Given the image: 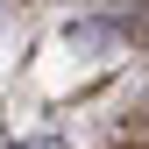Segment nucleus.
<instances>
[{"label":"nucleus","mask_w":149,"mask_h":149,"mask_svg":"<svg viewBox=\"0 0 149 149\" xmlns=\"http://www.w3.org/2000/svg\"><path fill=\"white\" fill-rule=\"evenodd\" d=\"M135 149H149V114H142V128H135Z\"/></svg>","instance_id":"1"},{"label":"nucleus","mask_w":149,"mask_h":149,"mask_svg":"<svg viewBox=\"0 0 149 149\" xmlns=\"http://www.w3.org/2000/svg\"><path fill=\"white\" fill-rule=\"evenodd\" d=\"M36 149H50V142H36Z\"/></svg>","instance_id":"2"}]
</instances>
